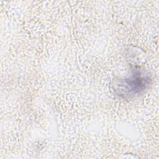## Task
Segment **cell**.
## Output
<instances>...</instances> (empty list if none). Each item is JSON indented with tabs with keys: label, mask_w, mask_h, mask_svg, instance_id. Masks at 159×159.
Instances as JSON below:
<instances>
[{
	"label": "cell",
	"mask_w": 159,
	"mask_h": 159,
	"mask_svg": "<svg viewBox=\"0 0 159 159\" xmlns=\"http://www.w3.org/2000/svg\"><path fill=\"white\" fill-rule=\"evenodd\" d=\"M150 76L143 69H134L128 78L119 80L116 89L117 95L130 98L142 92L150 84Z\"/></svg>",
	"instance_id": "obj_1"
}]
</instances>
